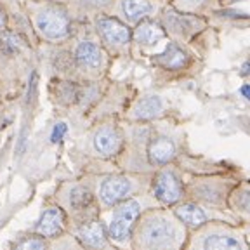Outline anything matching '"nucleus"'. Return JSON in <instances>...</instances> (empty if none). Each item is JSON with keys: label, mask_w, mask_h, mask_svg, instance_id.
I'll use <instances>...</instances> for the list:
<instances>
[{"label": "nucleus", "mask_w": 250, "mask_h": 250, "mask_svg": "<svg viewBox=\"0 0 250 250\" xmlns=\"http://www.w3.org/2000/svg\"><path fill=\"white\" fill-rule=\"evenodd\" d=\"M122 125L125 145L115 162L120 170L153 174L188 153V134L174 115L155 122L122 120Z\"/></svg>", "instance_id": "f257e3e1"}, {"label": "nucleus", "mask_w": 250, "mask_h": 250, "mask_svg": "<svg viewBox=\"0 0 250 250\" xmlns=\"http://www.w3.org/2000/svg\"><path fill=\"white\" fill-rule=\"evenodd\" d=\"M243 228H245V231L250 234V221H247V223H243Z\"/></svg>", "instance_id": "c756f323"}, {"label": "nucleus", "mask_w": 250, "mask_h": 250, "mask_svg": "<svg viewBox=\"0 0 250 250\" xmlns=\"http://www.w3.org/2000/svg\"><path fill=\"white\" fill-rule=\"evenodd\" d=\"M219 2L221 0H168V4L177 11L196 16H207V18L214 11H217Z\"/></svg>", "instance_id": "b1692460"}, {"label": "nucleus", "mask_w": 250, "mask_h": 250, "mask_svg": "<svg viewBox=\"0 0 250 250\" xmlns=\"http://www.w3.org/2000/svg\"><path fill=\"white\" fill-rule=\"evenodd\" d=\"M0 99H2V82H0Z\"/></svg>", "instance_id": "2f4dec72"}, {"label": "nucleus", "mask_w": 250, "mask_h": 250, "mask_svg": "<svg viewBox=\"0 0 250 250\" xmlns=\"http://www.w3.org/2000/svg\"><path fill=\"white\" fill-rule=\"evenodd\" d=\"M242 2H247V0H221V2H219V9L233 7L234 4H242ZM219 9H217V11H219ZM214 12H212V14H214Z\"/></svg>", "instance_id": "cd10ccee"}, {"label": "nucleus", "mask_w": 250, "mask_h": 250, "mask_svg": "<svg viewBox=\"0 0 250 250\" xmlns=\"http://www.w3.org/2000/svg\"><path fill=\"white\" fill-rule=\"evenodd\" d=\"M73 236L82 243L85 250H109V243H111L103 217L73 226Z\"/></svg>", "instance_id": "aec40b11"}, {"label": "nucleus", "mask_w": 250, "mask_h": 250, "mask_svg": "<svg viewBox=\"0 0 250 250\" xmlns=\"http://www.w3.org/2000/svg\"><path fill=\"white\" fill-rule=\"evenodd\" d=\"M14 250H49V243H47V238L40 234H31L16 243Z\"/></svg>", "instance_id": "393cba45"}, {"label": "nucleus", "mask_w": 250, "mask_h": 250, "mask_svg": "<svg viewBox=\"0 0 250 250\" xmlns=\"http://www.w3.org/2000/svg\"><path fill=\"white\" fill-rule=\"evenodd\" d=\"M149 193L160 207H174L186 200V174L177 164H168L151 174Z\"/></svg>", "instance_id": "4468645a"}, {"label": "nucleus", "mask_w": 250, "mask_h": 250, "mask_svg": "<svg viewBox=\"0 0 250 250\" xmlns=\"http://www.w3.org/2000/svg\"><path fill=\"white\" fill-rule=\"evenodd\" d=\"M70 219H68L66 212L59 207L58 203L51 205V207L43 208V212L40 214L39 221L35 224V233L43 236V238H59L66 233Z\"/></svg>", "instance_id": "412c9836"}, {"label": "nucleus", "mask_w": 250, "mask_h": 250, "mask_svg": "<svg viewBox=\"0 0 250 250\" xmlns=\"http://www.w3.org/2000/svg\"><path fill=\"white\" fill-rule=\"evenodd\" d=\"M66 130H68L66 124H56L54 129H52V132H51V143H59V141L64 137Z\"/></svg>", "instance_id": "a878e982"}, {"label": "nucleus", "mask_w": 250, "mask_h": 250, "mask_svg": "<svg viewBox=\"0 0 250 250\" xmlns=\"http://www.w3.org/2000/svg\"><path fill=\"white\" fill-rule=\"evenodd\" d=\"M170 208L176 212V215L183 221L184 226L189 231L210 223V221H226V223L233 224H243L231 210L212 208L207 207V205H202V203L191 202V200H184V202L177 203V205H174Z\"/></svg>", "instance_id": "f3484780"}, {"label": "nucleus", "mask_w": 250, "mask_h": 250, "mask_svg": "<svg viewBox=\"0 0 250 250\" xmlns=\"http://www.w3.org/2000/svg\"><path fill=\"white\" fill-rule=\"evenodd\" d=\"M146 59L158 73L165 75L170 80L193 77L203 68V59L191 51V47L181 45L170 39L160 51L146 56Z\"/></svg>", "instance_id": "9d476101"}, {"label": "nucleus", "mask_w": 250, "mask_h": 250, "mask_svg": "<svg viewBox=\"0 0 250 250\" xmlns=\"http://www.w3.org/2000/svg\"><path fill=\"white\" fill-rule=\"evenodd\" d=\"M24 16L37 40L45 45H59L73 37L77 23L66 4L51 0H24Z\"/></svg>", "instance_id": "20e7f679"}, {"label": "nucleus", "mask_w": 250, "mask_h": 250, "mask_svg": "<svg viewBox=\"0 0 250 250\" xmlns=\"http://www.w3.org/2000/svg\"><path fill=\"white\" fill-rule=\"evenodd\" d=\"M51 47H54L51 58L54 77L78 82H99L108 78L113 58L101 45L92 23H77L68 42Z\"/></svg>", "instance_id": "f03ea898"}, {"label": "nucleus", "mask_w": 250, "mask_h": 250, "mask_svg": "<svg viewBox=\"0 0 250 250\" xmlns=\"http://www.w3.org/2000/svg\"><path fill=\"white\" fill-rule=\"evenodd\" d=\"M247 234H249V233H247ZM249 245H250V234H249Z\"/></svg>", "instance_id": "473e14b6"}, {"label": "nucleus", "mask_w": 250, "mask_h": 250, "mask_svg": "<svg viewBox=\"0 0 250 250\" xmlns=\"http://www.w3.org/2000/svg\"><path fill=\"white\" fill-rule=\"evenodd\" d=\"M228 205H229V210L242 223L250 221V181L249 179H242L233 188V191H231L229 198H228Z\"/></svg>", "instance_id": "5701e85b"}, {"label": "nucleus", "mask_w": 250, "mask_h": 250, "mask_svg": "<svg viewBox=\"0 0 250 250\" xmlns=\"http://www.w3.org/2000/svg\"><path fill=\"white\" fill-rule=\"evenodd\" d=\"M54 200L66 212L73 226L101 217V207H99L98 198L94 195L92 188L83 179L61 183L56 189Z\"/></svg>", "instance_id": "1a4fd4ad"}, {"label": "nucleus", "mask_w": 250, "mask_h": 250, "mask_svg": "<svg viewBox=\"0 0 250 250\" xmlns=\"http://www.w3.org/2000/svg\"><path fill=\"white\" fill-rule=\"evenodd\" d=\"M183 250H250L243 224L210 221L189 231Z\"/></svg>", "instance_id": "6e6552de"}, {"label": "nucleus", "mask_w": 250, "mask_h": 250, "mask_svg": "<svg viewBox=\"0 0 250 250\" xmlns=\"http://www.w3.org/2000/svg\"><path fill=\"white\" fill-rule=\"evenodd\" d=\"M9 30V16L4 9L0 7V35L4 33V31Z\"/></svg>", "instance_id": "bb28decb"}, {"label": "nucleus", "mask_w": 250, "mask_h": 250, "mask_svg": "<svg viewBox=\"0 0 250 250\" xmlns=\"http://www.w3.org/2000/svg\"><path fill=\"white\" fill-rule=\"evenodd\" d=\"M151 207H160V205L153 198L151 193H143L101 212L106 214V221L104 219L103 221L108 229V238L111 245L117 247L118 250H132V233L136 223L139 221L143 212Z\"/></svg>", "instance_id": "0eeeda50"}, {"label": "nucleus", "mask_w": 250, "mask_h": 250, "mask_svg": "<svg viewBox=\"0 0 250 250\" xmlns=\"http://www.w3.org/2000/svg\"><path fill=\"white\" fill-rule=\"evenodd\" d=\"M89 153L104 162H117L125 145V132L120 117L99 118L85 136Z\"/></svg>", "instance_id": "9b49d317"}, {"label": "nucleus", "mask_w": 250, "mask_h": 250, "mask_svg": "<svg viewBox=\"0 0 250 250\" xmlns=\"http://www.w3.org/2000/svg\"><path fill=\"white\" fill-rule=\"evenodd\" d=\"M92 28L101 45L113 59L132 58V28L115 16L99 14L92 20Z\"/></svg>", "instance_id": "ddd939ff"}, {"label": "nucleus", "mask_w": 250, "mask_h": 250, "mask_svg": "<svg viewBox=\"0 0 250 250\" xmlns=\"http://www.w3.org/2000/svg\"><path fill=\"white\" fill-rule=\"evenodd\" d=\"M242 94L245 96L247 99H250V83H247V85L242 87Z\"/></svg>", "instance_id": "c85d7f7f"}, {"label": "nucleus", "mask_w": 250, "mask_h": 250, "mask_svg": "<svg viewBox=\"0 0 250 250\" xmlns=\"http://www.w3.org/2000/svg\"><path fill=\"white\" fill-rule=\"evenodd\" d=\"M82 179L92 188L101 212L132 198V196L149 193V186H151V174L127 172L120 170V168L113 172H104V174L90 172Z\"/></svg>", "instance_id": "39448f33"}, {"label": "nucleus", "mask_w": 250, "mask_h": 250, "mask_svg": "<svg viewBox=\"0 0 250 250\" xmlns=\"http://www.w3.org/2000/svg\"><path fill=\"white\" fill-rule=\"evenodd\" d=\"M168 0H113L108 14L134 28L146 20L160 18Z\"/></svg>", "instance_id": "dca6fc26"}, {"label": "nucleus", "mask_w": 250, "mask_h": 250, "mask_svg": "<svg viewBox=\"0 0 250 250\" xmlns=\"http://www.w3.org/2000/svg\"><path fill=\"white\" fill-rule=\"evenodd\" d=\"M189 229L170 207L143 212L132 233V250H183Z\"/></svg>", "instance_id": "7ed1b4c3"}, {"label": "nucleus", "mask_w": 250, "mask_h": 250, "mask_svg": "<svg viewBox=\"0 0 250 250\" xmlns=\"http://www.w3.org/2000/svg\"><path fill=\"white\" fill-rule=\"evenodd\" d=\"M113 0H68L66 7L75 23H92L99 14H108Z\"/></svg>", "instance_id": "4be33fe9"}, {"label": "nucleus", "mask_w": 250, "mask_h": 250, "mask_svg": "<svg viewBox=\"0 0 250 250\" xmlns=\"http://www.w3.org/2000/svg\"><path fill=\"white\" fill-rule=\"evenodd\" d=\"M170 103L165 96L155 90L136 92L132 101L122 115V120L127 122H155L170 115Z\"/></svg>", "instance_id": "2eb2a0df"}, {"label": "nucleus", "mask_w": 250, "mask_h": 250, "mask_svg": "<svg viewBox=\"0 0 250 250\" xmlns=\"http://www.w3.org/2000/svg\"><path fill=\"white\" fill-rule=\"evenodd\" d=\"M242 179V174L234 168L207 174H186V200L212 208L229 210L228 198Z\"/></svg>", "instance_id": "423d86ee"}, {"label": "nucleus", "mask_w": 250, "mask_h": 250, "mask_svg": "<svg viewBox=\"0 0 250 250\" xmlns=\"http://www.w3.org/2000/svg\"><path fill=\"white\" fill-rule=\"evenodd\" d=\"M82 92L83 82H78V80L52 77V80L49 82V94H51L52 103L61 108H75V106L80 108Z\"/></svg>", "instance_id": "6ab92c4d"}, {"label": "nucleus", "mask_w": 250, "mask_h": 250, "mask_svg": "<svg viewBox=\"0 0 250 250\" xmlns=\"http://www.w3.org/2000/svg\"><path fill=\"white\" fill-rule=\"evenodd\" d=\"M51 2H58V4H66L68 0H51Z\"/></svg>", "instance_id": "7c9ffc66"}, {"label": "nucleus", "mask_w": 250, "mask_h": 250, "mask_svg": "<svg viewBox=\"0 0 250 250\" xmlns=\"http://www.w3.org/2000/svg\"><path fill=\"white\" fill-rule=\"evenodd\" d=\"M168 42L160 18L146 20L132 28V58L155 54Z\"/></svg>", "instance_id": "a211bd4d"}, {"label": "nucleus", "mask_w": 250, "mask_h": 250, "mask_svg": "<svg viewBox=\"0 0 250 250\" xmlns=\"http://www.w3.org/2000/svg\"><path fill=\"white\" fill-rule=\"evenodd\" d=\"M160 21L168 39L186 47H191L196 42V39L205 35V31L210 28L207 16L181 12L172 7L170 4L165 5V9L162 11Z\"/></svg>", "instance_id": "f8f14e48"}]
</instances>
